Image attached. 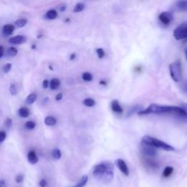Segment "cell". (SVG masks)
Returning a JSON list of instances; mask_svg holds the SVG:
<instances>
[{
  "mask_svg": "<svg viewBox=\"0 0 187 187\" xmlns=\"http://www.w3.org/2000/svg\"><path fill=\"white\" fill-rule=\"evenodd\" d=\"M138 115L147 114H167L175 116L179 121L187 122V111L185 109L176 106H167V105H160L157 104H152L149 105L145 110H142L138 113Z\"/></svg>",
  "mask_w": 187,
  "mask_h": 187,
  "instance_id": "cell-1",
  "label": "cell"
},
{
  "mask_svg": "<svg viewBox=\"0 0 187 187\" xmlns=\"http://www.w3.org/2000/svg\"><path fill=\"white\" fill-rule=\"evenodd\" d=\"M93 175L102 184H109L113 178V165L109 162H103L94 166Z\"/></svg>",
  "mask_w": 187,
  "mask_h": 187,
  "instance_id": "cell-2",
  "label": "cell"
},
{
  "mask_svg": "<svg viewBox=\"0 0 187 187\" xmlns=\"http://www.w3.org/2000/svg\"><path fill=\"white\" fill-rule=\"evenodd\" d=\"M141 143L152 146V147L155 148V149L157 148V149H161L167 151H173L175 150L173 146L168 145L166 142H163L162 140H159V139L152 138V137L151 136H148V135H146V136H144L143 138H142Z\"/></svg>",
  "mask_w": 187,
  "mask_h": 187,
  "instance_id": "cell-3",
  "label": "cell"
},
{
  "mask_svg": "<svg viewBox=\"0 0 187 187\" xmlns=\"http://www.w3.org/2000/svg\"><path fill=\"white\" fill-rule=\"evenodd\" d=\"M170 76L174 81L178 82L182 77V67L180 61H175V62L171 63L169 66Z\"/></svg>",
  "mask_w": 187,
  "mask_h": 187,
  "instance_id": "cell-4",
  "label": "cell"
},
{
  "mask_svg": "<svg viewBox=\"0 0 187 187\" xmlns=\"http://www.w3.org/2000/svg\"><path fill=\"white\" fill-rule=\"evenodd\" d=\"M173 37L177 40L187 39V21L175 28L173 31Z\"/></svg>",
  "mask_w": 187,
  "mask_h": 187,
  "instance_id": "cell-5",
  "label": "cell"
},
{
  "mask_svg": "<svg viewBox=\"0 0 187 187\" xmlns=\"http://www.w3.org/2000/svg\"><path fill=\"white\" fill-rule=\"evenodd\" d=\"M142 163L146 168L148 170H152V171H156L160 167V164L156 162V160H153V158L151 157H146L142 156Z\"/></svg>",
  "mask_w": 187,
  "mask_h": 187,
  "instance_id": "cell-6",
  "label": "cell"
},
{
  "mask_svg": "<svg viewBox=\"0 0 187 187\" xmlns=\"http://www.w3.org/2000/svg\"><path fill=\"white\" fill-rule=\"evenodd\" d=\"M140 152L142 154V156L146 157H151V158H154L157 156V151L155 148L145 144L141 143L140 145Z\"/></svg>",
  "mask_w": 187,
  "mask_h": 187,
  "instance_id": "cell-7",
  "label": "cell"
},
{
  "mask_svg": "<svg viewBox=\"0 0 187 187\" xmlns=\"http://www.w3.org/2000/svg\"><path fill=\"white\" fill-rule=\"evenodd\" d=\"M116 164L124 175H126V176H128L129 175V170L124 161L121 160V159H118L116 161Z\"/></svg>",
  "mask_w": 187,
  "mask_h": 187,
  "instance_id": "cell-8",
  "label": "cell"
},
{
  "mask_svg": "<svg viewBox=\"0 0 187 187\" xmlns=\"http://www.w3.org/2000/svg\"><path fill=\"white\" fill-rule=\"evenodd\" d=\"M159 19L162 23L168 25L173 20V16L169 12H163L159 16Z\"/></svg>",
  "mask_w": 187,
  "mask_h": 187,
  "instance_id": "cell-9",
  "label": "cell"
},
{
  "mask_svg": "<svg viewBox=\"0 0 187 187\" xmlns=\"http://www.w3.org/2000/svg\"><path fill=\"white\" fill-rule=\"evenodd\" d=\"M9 42L13 45H21L27 41V38L23 35H17L9 39Z\"/></svg>",
  "mask_w": 187,
  "mask_h": 187,
  "instance_id": "cell-10",
  "label": "cell"
},
{
  "mask_svg": "<svg viewBox=\"0 0 187 187\" xmlns=\"http://www.w3.org/2000/svg\"><path fill=\"white\" fill-rule=\"evenodd\" d=\"M27 159L29 162L31 164H35L38 162V156L34 151H30L28 153Z\"/></svg>",
  "mask_w": 187,
  "mask_h": 187,
  "instance_id": "cell-11",
  "label": "cell"
},
{
  "mask_svg": "<svg viewBox=\"0 0 187 187\" xmlns=\"http://www.w3.org/2000/svg\"><path fill=\"white\" fill-rule=\"evenodd\" d=\"M111 108H112L113 111L116 113H123V109H122L118 100H113L111 102Z\"/></svg>",
  "mask_w": 187,
  "mask_h": 187,
  "instance_id": "cell-12",
  "label": "cell"
},
{
  "mask_svg": "<svg viewBox=\"0 0 187 187\" xmlns=\"http://www.w3.org/2000/svg\"><path fill=\"white\" fill-rule=\"evenodd\" d=\"M15 31V27L13 24H6L2 28V32L5 35H8L12 34Z\"/></svg>",
  "mask_w": 187,
  "mask_h": 187,
  "instance_id": "cell-13",
  "label": "cell"
},
{
  "mask_svg": "<svg viewBox=\"0 0 187 187\" xmlns=\"http://www.w3.org/2000/svg\"><path fill=\"white\" fill-rule=\"evenodd\" d=\"M61 82L59 79L57 78H53L50 81V88H51V90H56L58 89L59 87L60 86Z\"/></svg>",
  "mask_w": 187,
  "mask_h": 187,
  "instance_id": "cell-14",
  "label": "cell"
},
{
  "mask_svg": "<svg viewBox=\"0 0 187 187\" xmlns=\"http://www.w3.org/2000/svg\"><path fill=\"white\" fill-rule=\"evenodd\" d=\"M173 167H166L165 168H164V170H163V173H162V175L163 177L165 178H169L170 176H171L172 174L173 173Z\"/></svg>",
  "mask_w": 187,
  "mask_h": 187,
  "instance_id": "cell-15",
  "label": "cell"
},
{
  "mask_svg": "<svg viewBox=\"0 0 187 187\" xmlns=\"http://www.w3.org/2000/svg\"><path fill=\"white\" fill-rule=\"evenodd\" d=\"M30 113H29V110L27 107H23L18 110V115L21 116V118H27L29 116Z\"/></svg>",
  "mask_w": 187,
  "mask_h": 187,
  "instance_id": "cell-16",
  "label": "cell"
},
{
  "mask_svg": "<svg viewBox=\"0 0 187 187\" xmlns=\"http://www.w3.org/2000/svg\"><path fill=\"white\" fill-rule=\"evenodd\" d=\"M57 16H58V13L56 10H50L45 14L46 18L49 20L55 19V18H57Z\"/></svg>",
  "mask_w": 187,
  "mask_h": 187,
  "instance_id": "cell-17",
  "label": "cell"
},
{
  "mask_svg": "<svg viewBox=\"0 0 187 187\" xmlns=\"http://www.w3.org/2000/svg\"><path fill=\"white\" fill-rule=\"evenodd\" d=\"M176 8L180 11H187V1L177 2Z\"/></svg>",
  "mask_w": 187,
  "mask_h": 187,
  "instance_id": "cell-18",
  "label": "cell"
},
{
  "mask_svg": "<svg viewBox=\"0 0 187 187\" xmlns=\"http://www.w3.org/2000/svg\"><path fill=\"white\" fill-rule=\"evenodd\" d=\"M45 124L47 126H49V127H52V126H54L56 124V119L53 116H49L45 118Z\"/></svg>",
  "mask_w": 187,
  "mask_h": 187,
  "instance_id": "cell-19",
  "label": "cell"
},
{
  "mask_svg": "<svg viewBox=\"0 0 187 187\" xmlns=\"http://www.w3.org/2000/svg\"><path fill=\"white\" fill-rule=\"evenodd\" d=\"M37 98H38V96H37L36 94H29L27 97V99H26V103L28 105L33 104L37 100Z\"/></svg>",
  "mask_w": 187,
  "mask_h": 187,
  "instance_id": "cell-20",
  "label": "cell"
},
{
  "mask_svg": "<svg viewBox=\"0 0 187 187\" xmlns=\"http://www.w3.org/2000/svg\"><path fill=\"white\" fill-rule=\"evenodd\" d=\"M87 181H88V176L87 175H83L81 178V180L75 184V187H84L87 184Z\"/></svg>",
  "mask_w": 187,
  "mask_h": 187,
  "instance_id": "cell-21",
  "label": "cell"
},
{
  "mask_svg": "<svg viewBox=\"0 0 187 187\" xmlns=\"http://www.w3.org/2000/svg\"><path fill=\"white\" fill-rule=\"evenodd\" d=\"M27 18H20V19H18L17 21H15V25L18 28H22L27 25Z\"/></svg>",
  "mask_w": 187,
  "mask_h": 187,
  "instance_id": "cell-22",
  "label": "cell"
},
{
  "mask_svg": "<svg viewBox=\"0 0 187 187\" xmlns=\"http://www.w3.org/2000/svg\"><path fill=\"white\" fill-rule=\"evenodd\" d=\"M142 110V107L141 106H140V105H135V106H134L133 107H132V108L129 110L128 112H127V116H132V115H133L136 112H140V111Z\"/></svg>",
  "mask_w": 187,
  "mask_h": 187,
  "instance_id": "cell-23",
  "label": "cell"
},
{
  "mask_svg": "<svg viewBox=\"0 0 187 187\" xmlns=\"http://www.w3.org/2000/svg\"><path fill=\"white\" fill-rule=\"evenodd\" d=\"M17 54H18V50L14 47H10L7 51V55L8 56L14 57Z\"/></svg>",
  "mask_w": 187,
  "mask_h": 187,
  "instance_id": "cell-24",
  "label": "cell"
},
{
  "mask_svg": "<svg viewBox=\"0 0 187 187\" xmlns=\"http://www.w3.org/2000/svg\"><path fill=\"white\" fill-rule=\"evenodd\" d=\"M52 156L55 160H60L62 157V152L59 149H54L52 151Z\"/></svg>",
  "mask_w": 187,
  "mask_h": 187,
  "instance_id": "cell-25",
  "label": "cell"
},
{
  "mask_svg": "<svg viewBox=\"0 0 187 187\" xmlns=\"http://www.w3.org/2000/svg\"><path fill=\"white\" fill-rule=\"evenodd\" d=\"M83 104L86 105V107H93L95 105V101L92 98H87L83 101Z\"/></svg>",
  "mask_w": 187,
  "mask_h": 187,
  "instance_id": "cell-26",
  "label": "cell"
},
{
  "mask_svg": "<svg viewBox=\"0 0 187 187\" xmlns=\"http://www.w3.org/2000/svg\"><path fill=\"white\" fill-rule=\"evenodd\" d=\"M85 5L83 3H77L76 4V5H75V7H74L73 9V12L74 13H79L81 12L83 9H84Z\"/></svg>",
  "mask_w": 187,
  "mask_h": 187,
  "instance_id": "cell-27",
  "label": "cell"
},
{
  "mask_svg": "<svg viewBox=\"0 0 187 187\" xmlns=\"http://www.w3.org/2000/svg\"><path fill=\"white\" fill-rule=\"evenodd\" d=\"M82 78L85 81H92L93 77H92V74H90L89 73H84L82 75Z\"/></svg>",
  "mask_w": 187,
  "mask_h": 187,
  "instance_id": "cell-28",
  "label": "cell"
},
{
  "mask_svg": "<svg viewBox=\"0 0 187 187\" xmlns=\"http://www.w3.org/2000/svg\"><path fill=\"white\" fill-rule=\"evenodd\" d=\"M35 127H36V123L33 121H27L25 124V127L27 129H33L35 128Z\"/></svg>",
  "mask_w": 187,
  "mask_h": 187,
  "instance_id": "cell-29",
  "label": "cell"
},
{
  "mask_svg": "<svg viewBox=\"0 0 187 187\" xmlns=\"http://www.w3.org/2000/svg\"><path fill=\"white\" fill-rule=\"evenodd\" d=\"M9 91H10V94H12V95H16V94H17V88H16V85L13 84V83L10 84V88H9Z\"/></svg>",
  "mask_w": 187,
  "mask_h": 187,
  "instance_id": "cell-30",
  "label": "cell"
},
{
  "mask_svg": "<svg viewBox=\"0 0 187 187\" xmlns=\"http://www.w3.org/2000/svg\"><path fill=\"white\" fill-rule=\"evenodd\" d=\"M11 68H12V64L10 63H7V64H5V66L3 67V73H8L10 71Z\"/></svg>",
  "mask_w": 187,
  "mask_h": 187,
  "instance_id": "cell-31",
  "label": "cell"
},
{
  "mask_svg": "<svg viewBox=\"0 0 187 187\" xmlns=\"http://www.w3.org/2000/svg\"><path fill=\"white\" fill-rule=\"evenodd\" d=\"M97 53L99 59H102L105 56V51L102 49H98L97 50Z\"/></svg>",
  "mask_w": 187,
  "mask_h": 187,
  "instance_id": "cell-32",
  "label": "cell"
},
{
  "mask_svg": "<svg viewBox=\"0 0 187 187\" xmlns=\"http://www.w3.org/2000/svg\"><path fill=\"white\" fill-rule=\"evenodd\" d=\"M23 174H18L17 176L16 177V182L18 184H21V182H23Z\"/></svg>",
  "mask_w": 187,
  "mask_h": 187,
  "instance_id": "cell-33",
  "label": "cell"
},
{
  "mask_svg": "<svg viewBox=\"0 0 187 187\" xmlns=\"http://www.w3.org/2000/svg\"><path fill=\"white\" fill-rule=\"evenodd\" d=\"M5 127H6L7 129H10L11 127H12V125H13L12 119H11V118H7L6 121H5Z\"/></svg>",
  "mask_w": 187,
  "mask_h": 187,
  "instance_id": "cell-34",
  "label": "cell"
},
{
  "mask_svg": "<svg viewBox=\"0 0 187 187\" xmlns=\"http://www.w3.org/2000/svg\"><path fill=\"white\" fill-rule=\"evenodd\" d=\"M6 138V132L5 131H0V142H2Z\"/></svg>",
  "mask_w": 187,
  "mask_h": 187,
  "instance_id": "cell-35",
  "label": "cell"
},
{
  "mask_svg": "<svg viewBox=\"0 0 187 187\" xmlns=\"http://www.w3.org/2000/svg\"><path fill=\"white\" fill-rule=\"evenodd\" d=\"M39 185H40V187H47L48 181H46L45 179H42V180L40 181V183H39Z\"/></svg>",
  "mask_w": 187,
  "mask_h": 187,
  "instance_id": "cell-36",
  "label": "cell"
},
{
  "mask_svg": "<svg viewBox=\"0 0 187 187\" xmlns=\"http://www.w3.org/2000/svg\"><path fill=\"white\" fill-rule=\"evenodd\" d=\"M50 84V82L48 80H44L43 82H42V86H43L44 88H47L49 87Z\"/></svg>",
  "mask_w": 187,
  "mask_h": 187,
  "instance_id": "cell-37",
  "label": "cell"
},
{
  "mask_svg": "<svg viewBox=\"0 0 187 187\" xmlns=\"http://www.w3.org/2000/svg\"><path fill=\"white\" fill-rule=\"evenodd\" d=\"M4 55H5V49L3 46L0 45V59L3 57Z\"/></svg>",
  "mask_w": 187,
  "mask_h": 187,
  "instance_id": "cell-38",
  "label": "cell"
},
{
  "mask_svg": "<svg viewBox=\"0 0 187 187\" xmlns=\"http://www.w3.org/2000/svg\"><path fill=\"white\" fill-rule=\"evenodd\" d=\"M62 97H63V94H62V93H59V94L56 95V101L61 100V99H62Z\"/></svg>",
  "mask_w": 187,
  "mask_h": 187,
  "instance_id": "cell-39",
  "label": "cell"
},
{
  "mask_svg": "<svg viewBox=\"0 0 187 187\" xmlns=\"http://www.w3.org/2000/svg\"><path fill=\"white\" fill-rule=\"evenodd\" d=\"M66 7L67 6L65 5H60L59 7V10L61 11V12H63V11H64L66 10Z\"/></svg>",
  "mask_w": 187,
  "mask_h": 187,
  "instance_id": "cell-40",
  "label": "cell"
},
{
  "mask_svg": "<svg viewBox=\"0 0 187 187\" xmlns=\"http://www.w3.org/2000/svg\"><path fill=\"white\" fill-rule=\"evenodd\" d=\"M75 56H76V55H75V53H73V54H71V56H70V59L71 60H73V59H75Z\"/></svg>",
  "mask_w": 187,
  "mask_h": 187,
  "instance_id": "cell-41",
  "label": "cell"
},
{
  "mask_svg": "<svg viewBox=\"0 0 187 187\" xmlns=\"http://www.w3.org/2000/svg\"><path fill=\"white\" fill-rule=\"evenodd\" d=\"M185 55H186V59L187 60V48L186 49H185Z\"/></svg>",
  "mask_w": 187,
  "mask_h": 187,
  "instance_id": "cell-42",
  "label": "cell"
},
{
  "mask_svg": "<svg viewBox=\"0 0 187 187\" xmlns=\"http://www.w3.org/2000/svg\"><path fill=\"white\" fill-rule=\"evenodd\" d=\"M106 84V83H105V81H100V84Z\"/></svg>",
  "mask_w": 187,
  "mask_h": 187,
  "instance_id": "cell-43",
  "label": "cell"
},
{
  "mask_svg": "<svg viewBox=\"0 0 187 187\" xmlns=\"http://www.w3.org/2000/svg\"><path fill=\"white\" fill-rule=\"evenodd\" d=\"M32 49H36V45H32Z\"/></svg>",
  "mask_w": 187,
  "mask_h": 187,
  "instance_id": "cell-44",
  "label": "cell"
}]
</instances>
